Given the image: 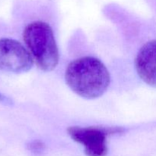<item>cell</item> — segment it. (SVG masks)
Instances as JSON below:
<instances>
[{
  "mask_svg": "<svg viewBox=\"0 0 156 156\" xmlns=\"http://www.w3.org/2000/svg\"><path fill=\"white\" fill-rule=\"evenodd\" d=\"M65 79L72 91L87 99L101 96L111 82L107 67L101 61L91 56L79 58L70 62L66 70Z\"/></svg>",
  "mask_w": 156,
  "mask_h": 156,
  "instance_id": "1",
  "label": "cell"
},
{
  "mask_svg": "<svg viewBox=\"0 0 156 156\" xmlns=\"http://www.w3.org/2000/svg\"><path fill=\"white\" fill-rule=\"evenodd\" d=\"M24 43L37 66L45 72L52 71L59 62V50L51 27L43 21H34L25 27Z\"/></svg>",
  "mask_w": 156,
  "mask_h": 156,
  "instance_id": "2",
  "label": "cell"
},
{
  "mask_svg": "<svg viewBox=\"0 0 156 156\" xmlns=\"http://www.w3.org/2000/svg\"><path fill=\"white\" fill-rule=\"evenodd\" d=\"M123 131L119 127H81L71 126L69 135L76 143L83 145L87 156H106L108 152L107 136Z\"/></svg>",
  "mask_w": 156,
  "mask_h": 156,
  "instance_id": "3",
  "label": "cell"
},
{
  "mask_svg": "<svg viewBox=\"0 0 156 156\" xmlns=\"http://www.w3.org/2000/svg\"><path fill=\"white\" fill-rule=\"evenodd\" d=\"M33 64L31 54L21 43L10 38L0 39V72L26 73Z\"/></svg>",
  "mask_w": 156,
  "mask_h": 156,
  "instance_id": "4",
  "label": "cell"
},
{
  "mask_svg": "<svg viewBox=\"0 0 156 156\" xmlns=\"http://www.w3.org/2000/svg\"><path fill=\"white\" fill-rule=\"evenodd\" d=\"M136 69L140 79L152 87H156V40L142 47L136 58Z\"/></svg>",
  "mask_w": 156,
  "mask_h": 156,
  "instance_id": "5",
  "label": "cell"
},
{
  "mask_svg": "<svg viewBox=\"0 0 156 156\" xmlns=\"http://www.w3.org/2000/svg\"><path fill=\"white\" fill-rule=\"evenodd\" d=\"M30 149L31 151L34 152H41L44 149V146L41 142L40 141H34L33 143H31L30 144Z\"/></svg>",
  "mask_w": 156,
  "mask_h": 156,
  "instance_id": "6",
  "label": "cell"
},
{
  "mask_svg": "<svg viewBox=\"0 0 156 156\" xmlns=\"http://www.w3.org/2000/svg\"><path fill=\"white\" fill-rule=\"evenodd\" d=\"M0 104L1 105H9L11 104V100L8 97L5 96L4 94L0 92Z\"/></svg>",
  "mask_w": 156,
  "mask_h": 156,
  "instance_id": "7",
  "label": "cell"
}]
</instances>
